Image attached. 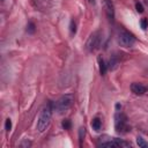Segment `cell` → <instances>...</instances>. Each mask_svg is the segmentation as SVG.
<instances>
[{
	"instance_id": "cell-1",
	"label": "cell",
	"mask_w": 148,
	"mask_h": 148,
	"mask_svg": "<svg viewBox=\"0 0 148 148\" xmlns=\"http://www.w3.org/2000/svg\"><path fill=\"white\" fill-rule=\"evenodd\" d=\"M52 111H53V105H52L51 102L47 103L40 110V113H39V117H38V120H37V125H36L38 132L42 133L47 128V126L51 121V118H52Z\"/></svg>"
},
{
	"instance_id": "cell-2",
	"label": "cell",
	"mask_w": 148,
	"mask_h": 148,
	"mask_svg": "<svg viewBox=\"0 0 148 148\" xmlns=\"http://www.w3.org/2000/svg\"><path fill=\"white\" fill-rule=\"evenodd\" d=\"M73 102H74V95L73 94H66L64 96H61L54 104H53V109L59 112V113H62L65 111H67L72 105H73Z\"/></svg>"
},
{
	"instance_id": "cell-3",
	"label": "cell",
	"mask_w": 148,
	"mask_h": 148,
	"mask_svg": "<svg viewBox=\"0 0 148 148\" xmlns=\"http://www.w3.org/2000/svg\"><path fill=\"white\" fill-rule=\"evenodd\" d=\"M114 127L119 133H127L130 131V126L127 124V117L121 111H117L114 114Z\"/></svg>"
},
{
	"instance_id": "cell-4",
	"label": "cell",
	"mask_w": 148,
	"mask_h": 148,
	"mask_svg": "<svg viewBox=\"0 0 148 148\" xmlns=\"http://www.w3.org/2000/svg\"><path fill=\"white\" fill-rule=\"evenodd\" d=\"M101 40H102V35H101V32H99V31L92 32V34L89 36V38H88V40H87V43H86V49H87V51L94 52L95 50H97V49L99 47V45H101Z\"/></svg>"
},
{
	"instance_id": "cell-5",
	"label": "cell",
	"mask_w": 148,
	"mask_h": 148,
	"mask_svg": "<svg viewBox=\"0 0 148 148\" xmlns=\"http://www.w3.org/2000/svg\"><path fill=\"white\" fill-rule=\"evenodd\" d=\"M117 39H118V43H119L121 46H124V47H131V46H133L134 43H135V37H134L131 32H128V31H126V30L119 31Z\"/></svg>"
},
{
	"instance_id": "cell-6",
	"label": "cell",
	"mask_w": 148,
	"mask_h": 148,
	"mask_svg": "<svg viewBox=\"0 0 148 148\" xmlns=\"http://www.w3.org/2000/svg\"><path fill=\"white\" fill-rule=\"evenodd\" d=\"M102 147H131V143L124 140H120L118 138H112L109 141H102L99 143Z\"/></svg>"
},
{
	"instance_id": "cell-7",
	"label": "cell",
	"mask_w": 148,
	"mask_h": 148,
	"mask_svg": "<svg viewBox=\"0 0 148 148\" xmlns=\"http://www.w3.org/2000/svg\"><path fill=\"white\" fill-rule=\"evenodd\" d=\"M103 6H104V9H105V14H106L108 20L110 22H113L114 21V7H113L112 1L111 0H104Z\"/></svg>"
},
{
	"instance_id": "cell-8",
	"label": "cell",
	"mask_w": 148,
	"mask_h": 148,
	"mask_svg": "<svg viewBox=\"0 0 148 148\" xmlns=\"http://www.w3.org/2000/svg\"><path fill=\"white\" fill-rule=\"evenodd\" d=\"M131 90H132V92L134 94V95H143L145 92H146V87L145 86H142L141 83H138V82H134V83H132L131 84Z\"/></svg>"
},
{
	"instance_id": "cell-9",
	"label": "cell",
	"mask_w": 148,
	"mask_h": 148,
	"mask_svg": "<svg viewBox=\"0 0 148 148\" xmlns=\"http://www.w3.org/2000/svg\"><path fill=\"white\" fill-rule=\"evenodd\" d=\"M91 127H92V130H95V131H99L101 128H102V120L99 119V118H94L92 120H91Z\"/></svg>"
},
{
	"instance_id": "cell-10",
	"label": "cell",
	"mask_w": 148,
	"mask_h": 148,
	"mask_svg": "<svg viewBox=\"0 0 148 148\" xmlns=\"http://www.w3.org/2000/svg\"><path fill=\"white\" fill-rule=\"evenodd\" d=\"M98 65H99V72H101V74L104 75L106 73V71H108V65L105 64V61L101 57L98 58Z\"/></svg>"
},
{
	"instance_id": "cell-11",
	"label": "cell",
	"mask_w": 148,
	"mask_h": 148,
	"mask_svg": "<svg viewBox=\"0 0 148 148\" xmlns=\"http://www.w3.org/2000/svg\"><path fill=\"white\" fill-rule=\"evenodd\" d=\"M118 65H119V60H118L116 57H112V58L110 59V61H109L108 68L112 71V69H116V68L118 67Z\"/></svg>"
},
{
	"instance_id": "cell-12",
	"label": "cell",
	"mask_w": 148,
	"mask_h": 148,
	"mask_svg": "<svg viewBox=\"0 0 148 148\" xmlns=\"http://www.w3.org/2000/svg\"><path fill=\"white\" fill-rule=\"evenodd\" d=\"M136 143H138V146L141 147V148H148V142H146L145 139H142L141 136H139V138L136 139Z\"/></svg>"
},
{
	"instance_id": "cell-13",
	"label": "cell",
	"mask_w": 148,
	"mask_h": 148,
	"mask_svg": "<svg viewBox=\"0 0 148 148\" xmlns=\"http://www.w3.org/2000/svg\"><path fill=\"white\" fill-rule=\"evenodd\" d=\"M27 31H28L29 34H34V32H35V24H34L32 22H30V23L28 24V29H27Z\"/></svg>"
},
{
	"instance_id": "cell-14",
	"label": "cell",
	"mask_w": 148,
	"mask_h": 148,
	"mask_svg": "<svg viewBox=\"0 0 148 148\" xmlns=\"http://www.w3.org/2000/svg\"><path fill=\"white\" fill-rule=\"evenodd\" d=\"M62 127H64L65 130H69V128H71V121H69V119H65V120L62 121Z\"/></svg>"
},
{
	"instance_id": "cell-15",
	"label": "cell",
	"mask_w": 148,
	"mask_h": 148,
	"mask_svg": "<svg viewBox=\"0 0 148 148\" xmlns=\"http://www.w3.org/2000/svg\"><path fill=\"white\" fill-rule=\"evenodd\" d=\"M135 8L138 13H143V6L141 5V2H136L135 3Z\"/></svg>"
},
{
	"instance_id": "cell-16",
	"label": "cell",
	"mask_w": 148,
	"mask_h": 148,
	"mask_svg": "<svg viewBox=\"0 0 148 148\" xmlns=\"http://www.w3.org/2000/svg\"><path fill=\"white\" fill-rule=\"evenodd\" d=\"M5 128L7 130V131H10V128H12V120L8 118V119H6V124H5Z\"/></svg>"
},
{
	"instance_id": "cell-17",
	"label": "cell",
	"mask_w": 148,
	"mask_h": 148,
	"mask_svg": "<svg viewBox=\"0 0 148 148\" xmlns=\"http://www.w3.org/2000/svg\"><path fill=\"white\" fill-rule=\"evenodd\" d=\"M71 32L72 34H75L76 32V24L74 21H71Z\"/></svg>"
},
{
	"instance_id": "cell-18",
	"label": "cell",
	"mask_w": 148,
	"mask_h": 148,
	"mask_svg": "<svg viewBox=\"0 0 148 148\" xmlns=\"http://www.w3.org/2000/svg\"><path fill=\"white\" fill-rule=\"evenodd\" d=\"M83 136H84V128H83V127H81V128H80V132H79V138H80V143L82 142V139H83Z\"/></svg>"
},
{
	"instance_id": "cell-19",
	"label": "cell",
	"mask_w": 148,
	"mask_h": 148,
	"mask_svg": "<svg viewBox=\"0 0 148 148\" xmlns=\"http://www.w3.org/2000/svg\"><path fill=\"white\" fill-rule=\"evenodd\" d=\"M147 25H148L147 20H146V18H142V20H141V28H142L143 30H146V29H147Z\"/></svg>"
},
{
	"instance_id": "cell-20",
	"label": "cell",
	"mask_w": 148,
	"mask_h": 148,
	"mask_svg": "<svg viewBox=\"0 0 148 148\" xmlns=\"http://www.w3.org/2000/svg\"><path fill=\"white\" fill-rule=\"evenodd\" d=\"M2 1H3V0H2Z\"/></svg>"
}]
</instances>
